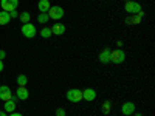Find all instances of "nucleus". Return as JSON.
<instances>
[{"mask_svg": "<svg viewBox=\"0 0 155 116\" xmlns=\"http://www.w3.org/2000/svg\"><path fill=\"white\" fill-rule=\"evenodd\" d=\"M124 59H126V54H124V51H123L121 48L110 51V62L115 63V65H120V63H123Z\"/></svg>", "mask_w": 155, "mask_h": 116, "instance_id": "f257e3e1", "label": "nucleus"}, {"mask_svg": "<svg viewBox=\"0 0 155 116\" xmlns=\"http://www.w3.org/2000/svg\"><path fill=\"white\" fill-rule=\"evenodd\" d=\"M36 33H37V30H36V27L33 23H23L22 25V34L27 37V39H33L34 36H36Z\"/></svg>", "mask_w": 155, "mask_h": 116, "instance_id": "f03ea898", "label": "nucleus"}, {"mask_svg": "<svg viewBox=\"0 0 155 116\" xmlns=\"http://www.w3.org/2000/svg\"><path fill=\"white\" fill-rule=\"evenodd\" d=\"M65 96H67V99L70 102H81L82 101V92L78 90V88H70Z\"/></svg>", "mask_w": 155, "mask_h": 116, "instance_id": "7ed1b4c3", "label": "nucleus"}, {"mask_svg": "<svg viewBox=\"0 0 155 116\" xmlns=\"http://www.w3.org/2000/svg\"><path fill=\"white\" fill-rule=\"evenodd\" d=\"M47 14H48L50 19H53V20H61L64 17V8H61V6H51Z\"/></svg>", "mask_w": 155, "mask_h": 116, "instance_id": "20e7f679", "label": "nucleus"}, {"mask_svg": "<svg viewBox=\"0 0 155 116\" xmlns=\"http://www.w3.org/2000/svg\"><path fill=\"white\" fill-rule=\"evenodd\" d=\"M124 9L129 12V14H140V12H141V5L138 2H132V0H129V2H126Z\"/></svg>", "mask_w": 155, "mask_h": 116, "instance_id": "39448f33", "label": "nucleus"}, {"mask_svg": "<svg viewBox=\"0 0 155 116\" xmlns=\"http://www.w3.org/2000/svg\"><path fill=\"white\" fill-rule=\"evenodd\" d=\"M19 5V0H0V6H2V11L11 12L12 9H16Z\"/></svg>", "mask_w": 155, "mask_h": 116, "instance_id": "423d86ee", "label": "nucleus"}, {"mask_svg": "<svg viewBox=\"0 0 155 116\" xmlns=\"http://www.w3.org/2000/svg\"><path fill=\"white\" fill-rule=\"evenodd\" d=\"M135 110H137V107H135L134 102H124V104L121 105V113H123L124 116H130V114H134Z\"/></svg>", "mask_w": 155, "mask_h": 116, "instance_id": "0eeeda50", "label": "nucleus"}, {"mask_svg": "<svg viewBox=\"0 0 155 116\" xmlns=\"http://www.w3.org/2000/svg\"><path fill=\"white\" fill-rule=\"evenodd\" d=\"M0 99L2 101H9L12 99V95H11V88L8 85H0Z\"/></svg>", "mask_w": 155, "mask_h": 116, "instance_id": "6e6552de", "label": "nucleus"}, {"mask_svg": "<svg viewBox=\"0 0 155 116\" xmlns=\"http://www.w3.org/2000/svg\"><path fill=\"white\" fill-rule=\"evenodd\" d=\"M82 99L84 101H88V102H92L96 99V90L93 88H85L84 92H82Z\"/></svg>", "mask_w": 155, "mask_h": 116, "instance_id": "1a4fd4ad", "label": "nucleus"}, {"mask_svg": "<svg viewBox=\"0 0 155 116\" xmlns=\"http://www.w3.org/2000/svg\"><path fill=\"white\" fill-rule=\"evenodd\" d=\"M64 33H65V27H64L61 22L53 23V27H51V34H54V36H62Z\"/></svg>", "mask_w": 155, "mask_h": 116, "instance_id": "9d476101", "label": "nucleus"}, {"mask_svg": "<svg viewBox=\"0 0 155 116\" xmlns=\"http://www.w3.org/2000/svg\"><path fill=\"white\" fill-rule=\"evenodd\" d=\"M16 96L20 99V101H27L30 98V92L25 87H19L17 88V92H16Z\"/></svg>", "mask_w": 155, "mask_h": 116, "instance_id": "9b49d317", "label": "nucleus"}, {"mask_svg": "<svg viewBox=\"0 0 155 116\" xmlns=\"http://www.w3.org/2000/svg\"><path fill=\"white\" fill-rule=\"evenodd\" d=\"M99 60H101V63H109L110 62V50L109 48H104L99 53Z\"/></svg>", "mask_w": 155, "mask_h": 116, "instance_id": "f8f14e48", "label": "nucleus"}, {"mask_svg": "<svg viewBox=\"0 0 155 116\" xmlns=\"http://www.w3.org/2000/svg\"><path fill=\"white\" fill-rule=\"evenodd\" d=\"M51 8L50 2L48 0H39V3H37V9L41 11V12H48V9Z\"/></svg>", "mask_w": 155, "mask_h": 116, "instance_id": "ddd939ff", "label": "nucleus"}, {"mask_svg": "<svg viewBox=\"0 0 155 116\" xmlns=\"http://www.w3.org/2000/svg\"><path fill=\"white\" fill-rule=\"evenodd\" d=\"M3 110L6 111V113H12L16 110V102H14V99H9V101H6L5 102V107H3Z\"/></svg>", "mask_w": 155, "mask_h": 116, "instance_id": "4468645a", "label": "nucleus"}, {"mask_svg": "<svg viewBox=\"0 0 155 116\" xmlns=\"http://www.w3.org/2000/svg\"><path fill=\"white\" fill-rule=\"evenodd\" d=\"M9 20H11L9 12H6V11H0V25H6V23H9Z\"/></svg>", "mask_w": 155, "mask_h": 116, "instance_id": "2eb2a0df", "label": "nucleus"}, {"mask_svg": "<svg viewBox=\"0 0 155 116\" xmlns=\"http://www.w3.org/2000/svg\"><path fill=\"white\" fill-rule=\"evenodd\" d=\"M140 19H141L140 14H134V17H127L126 19V23L127 25H138L140 23Z\"/></svg>", "mask_w": 155, "mask_h": 116, "instance_id": "dca6fc26", "label": "nucleus"}, {"mask_svg": "<svg viewBox=\"0 0 155 116\" xmlns=\"http://www.w3.org/2000/svg\"><path fill=\"white\" fill-rule=\"evenodd\" d=\"M110 110H112L110 102H109V101H106L104 104H102V107H101V111H102V114H104V116H107V114L110 113Z\"/></svg>", "mask_w": 155, "mask_h": 116, "instance_id": "f3484780", "label": "nucleus"}, {"mask_svg": "<svg viewBox=\"0 0 155 116\" xmlns=\"http://www.w3.org/2000/svg\"><path fill=\"white\" fill-rule=\"evenodd\" d=\"M19 19H20V22H22V23H28V22H30V19H31V14L25 11V12H22V14H19Z\"/></svg>", "mask_w": 155, "mask_h": 116, "instance_id": "a211bd4d", "label": "nucleus"}, {"mask_svg": "<svg viewBox=\"0 0 155 116\" xmlns=\"http://www.w3.org/2000/svg\"><path fill=\"white\" fill-rule=\"evenodd\" d=\"M27 82H28V77L25 76V74H19V76H17V84H19V87H25V85H27Z\"/></svg>", "mask_w": 155, "mask_h": 116, "instance_id": "6ab92c4d", "label": "nucleus"}, {"mask_svg": "<svg viewBox=\"0 0 155 116\" xmlns=\"http://www.w3.org/2000/svg\"><path fill=\"white\" fill-rule=\"evenodd\" d=\"M48 20H50V17H48L47 12H41V14L37 16V22H39V23H47Z\"/></svg>", "mask_w": 155, "mask_h": 116, "instance_id": "aec40b11", "label": "nucleus"}, {"mask_svg": "<svg viewBox=\"0 0 155 116\" xmlns=\"http://www.w3.org/2000/svg\"><path fill=\"white\" fill-rule=\"evenodd\" d=\"M41 36H42L44 39H48V37H51V36H53V34H51V28H48V27L42 28V31H41Z\"/></svg>", "mask_w": 155, "mask_h": 116, "instance_id": "412c9836", "label": "nucleus"}, {"mask_svg": "<svg viewBox=\"0 0 155 116\" xmlns=\"http://www.w3.org/2000/svg\"><path fill=\"white\" fill-rule=\"evenodd\" d=\"M56 116H67V111L64 108H58L56 110Z\"/></svg>", "mask_w": 155, "mask_h": 116, "instance_id": "4be33fe9", "label": "nucleus"}, {"mask_svg": "<svg viewBox=\"0 0 155 116\" xmlns=\"http://www.w3.org/2000/svg\"><path fill=\"white\" fill-rule=\"evenodd\" d=\"M9 17H11V19H16V17H19V12H17L16 9H12V11L9 12Z\"/></svg>", "mask_w": 155, "mask_h": 116, "instance_id": "5701e85b", "label": "nucleus"}, {"mask_svg": "<svg viewBox=\"0 0 155 116\" xmlns=\"http://www.w3.org/2000/svg\"><path fill=\"white\" fill-rule=\"evenodd\" d=\"M5 56H6V53H5L3 50H0V60H2V59H5Z\"/></svg>", "mask_w": 155, "mask_h": 116, "instance_id": "b1692460", "label": "nucleus"}, {"mask_svg": "<svg viewBox=\"0 0 155 116\" xmlns=\"http://www.w3.org/2000/svg\"><path fill=\"white\" fill-rule=\"evenodd\" d=\"M9 116H23L22 113H16V111H12V113H9Z\"/></svg>", "mask_w": 155, "mask_h": 116, "instance_id": "393cba45", "label": "nucleus"}, {"mask_svg": "<svg viewBox=\"0 0 155 116\" xmlns=\"http://www.w3.org/2000/svg\"><path fill=\"white\" fill-rule=\"evenodd\" d=\"M3 67H5V65H3V60H0V73L3 71Z\"/></svg>", "mask_w": 155, "mask_h": 116, "instance_id": "a878e982", "label": "nucleus"}, {"mask_svg": "<svg viewBox=\"0 0 155 116\" xmlns=\"http://www.w3.org/2000/svg\"><path fill=\"white\" fill-rule=\"evenodd\" d=\"M0 116H8V114H6V111H5V110H2V111H0Z\"/></svg>", "mask_w": 155, "mask_h": 116, "instance_id": "bb28decb", "label": "nucleus"}, {"mask_svg": "<svg viewBox=\"0 0 155 116\" xmlns=\"http://www.w3.org/2000/svg\"><path fill=\"white\" fill-rule=\"evenodd\" d=\"M135 116H141V114H140V113H135Z\"/></svg>", "mask_w": 155, "mask_h": 116, "instance_id": "cd10ccee", "label": "nucleus"}]
</instances>
